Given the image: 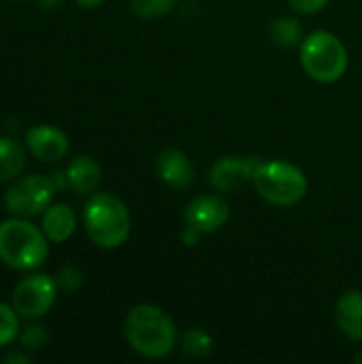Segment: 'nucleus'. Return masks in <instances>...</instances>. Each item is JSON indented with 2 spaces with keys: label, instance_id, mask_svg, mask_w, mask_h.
<instances>
[{
  "label": "nucleus",
  "instance_id": "1",
  "mask_svg": "<svg viewBox=\"0 0 362 364\" xmlns=\"http://www.w3.org/2000/svg\"><path fill=\"white\" fill-rule=\"evenodd\" d=\"M128 346L145 358H164L177 343V326L173 318L156 305H137L124 320Z\"/></svg>",
  "mask_w": 362,
  "mask_h": 364
},
{
  "label": "nucleus",
  "instance_id": "2",
  "mask_svg": "<svg viewBox=\"0 0 362 364\" xmlns=\"http://www.w3.org/2000/svg\"><path fill=\"white\" fill-rule=\"evenodd\" d=\"M83 226L94 245L102 250L122 247L132 228L126 203L111 192H96L83 207Z\"/></svg>",
  "mask_w": 362,
  "mask_h": 364
},
{
  "label": "nucleus",
  "instance_id": "3",
  "mask_svg": "<svg viewBox=\"0 0 362 364\" xmlns=\"http://www.w3.org/2000/svg\"><path fill=\"white\" fill-rule=\"evenodd\" d=\"M47 241L43 228H36L26 218H9L0 222V262L13 271L38 269L49 256Z\"/></svg>",
  "mask_w": 362,
  "mask_h": 364
},
{
  "label": "nucleus",
  "instance_id": "4",
  "mask_svg": "<svg viewBox=\"0 0 362 364\" xmlns=\"http://www.w3.org/2000/svg\"><path fill=\"white\" fill-rule=\"evenodd\" d=\"M252 186L262 200L275 207L299 205L309 188L303 168L286 160H260Z\"/></svg>",
  "mask_w": 362,
  "mask_h": 364
},
{
  "label": "nucleus",
  "instance_id": "5",
  "mask_svg": "<svg viewBox=\"0 0 362 364\" xmlns=\"http://www.w3.org/2000/svg\"><path fill=\"white\" fill-rule=\"evenodd\" d=\"M348 49L339 36L316 30L301 43V66L318 83H335L348 70Z\"/></svg>",
  "mask_w": 362,
  "mask_h": 364
},
{
  "label": "nucleus",
  "instance_id": "6",
  "mask_svg": "<svg viewBox=\"0 0 362 364\" xmlns=\"http://www.w3.org/2000/svg\"><path fill=\"white\" fill-rule=\"evenodd\" d=\"M53 194H55V186L51 177L26 175V177L13 179V183L4 192L2 203L11 215L34 218L51 205Z\"/></svg>",
  "mask_w": 362,
  "mask_h": 364
},
{
  "label": "nucleus",
  "instance_id": "7",
  "mask_svg": "<svg viewBox=\"0 0 362 364\" xmlns=\"http://www.w3.org/2000/svg\"><path fill=\"white\" fill-rule=\"evenodd\" d=\"M58 296V284L53 277L38 273L21 279L11 296L15 311L26 320H38L49 314Z\"/></svg>",
  "mask_w": 362,
  "mask_h": 364
},
{
  "label": "nucleus",
  "instance_id": "8",
  "mask_svg": "<svg viewBox=\"0 0 362 364\" xmlns=\"http://www.w3.org/2000/svg\"><path fill=\"white\" fill-rule=\"evenodd\" d=\"M258 164H260V158H256V156L218 158L209 171V183L218 192H237L239 188L252 183Z\"/></svg>",
  "mask_w": 362,
  "mask_h": 364
},
{
  "label": "nucleus",
  "instance_id": "9",
  "mask_svg": "<svg viewBox=\"0 0 362 364\" xmlns=\"http://www.w3.org/2000/svg\"><path fill=\"white\" fill-rule=\"evenodd\" d=\"M230 218V207L222 196L203 194L192 198L183 209V224L198 230L201 235H209L220 230Z\"/></svg>",
  "mask_w": 362,
  "mask_h": 364
},
{
  "label": "nucleus",
  "instance_id": "10",
  "mask_svg": "<svg viewBox=\"0 0 362 364\" xmlns=\"http://www.w3.org/2000/svg\"><path fill=\"white\" fill-rule=\"evenodd\" d=\"M23 141L28 151L41 162H60L68 154V136L49 124L32 126Z\"/></svg>",
  "mask_w": 362,
  "mask_h": 364
},
{
  "label": "nucleus",
  "instance_id": "11",
  "mask_svg": "<svg viewBox=\"0 0 362 364\" xmlns=\"http://www.w3.org/2000/svg\"><path fill=\"white\" fill-rule=\"evenodd\" d=\"M158 177L173 190H186L194 181V166L186 151L177 147H164L156 156Z\"/></svg>",
  "mask_w": 362,
  "mask_h": 364
},
{
  "label": "nucleus",
  "instance_id": "12",
  "mask_svg": "<svg viewBox=\"0 0 362 364\" xmlns=\"http://www.w3.org/2000/svg\"><path fill=\"white\" fill-rule=\"evenodd\" d=\"M335 322L350 341H362V292H344L335 305Z\"/></svg>",
  "mask_w": 362,
  "mask_h": 364
},
{
  "label": "nucleus",
  "instance_id": "13",
  "mask_svg": "<svg viewBox=\"0 0 362 364\" xmlns=\"http://www.w3.org/2000/svg\"><path fill=\"white\" fill-rule=\"evenodd\" d=\"M41 228L51 243H64L66 239L73 237L77 228V215L70 205H64V203L49 205L43 213Z\"/></svg>",
  "mask_w": 362,
  "mask_h": 364
},
{
  "label": "nucleus",
  "instance_id": "14",
  "mask_svg": "<svg viewBox=\"0 0 362 364\" xmlns=\"http://www.w3.org/2000/svg\"><path fill=\"white\" fill-rule=\"evenodd\" d=\"M68 188L77 194H92L100 183V166L90 156H77L66 166Z\"/></svg>",
  "mask_w": 362,
  "mask_h": 364
},
{
  "label": "nucleus",
  "instance_id": "15",
  "mask_svg": "<svg viewBox=\"0 0 362 364\" xmlns=\"http://www.w3.org/2000/svg\"><path fill=\"white\" fill-rule=\"evenodd\" d=\"M26 168V147L15 139L0 136V183L13 181Z\"/></svg>",
  "mask_w": 362,
  "mask_h": 364
},
{
  "label": "nucleus",
  "instance_id": "16",
  "mask_svg": "<svg viewBox=\"0 0 362 364\" xmlns=\"http://www.w3.org/2000/svg\"><path fill=\"white\" fill-rule=\"evenodd\" d=\"M269 36L271 41L277 45V47H284V49H292V47H299L303 43V26L299 19L294 17H280L275 21H271L269 26Z\"/></svg>",
  "mask_w": 362,
  "mask_h": 364
},
{
  "label": "nucleus",
  "instance_id": "17",
  "mask_svg": "<svg viewBox=\"0 0 362 364\" xmlns=\"http://www.w3.org/2000/svg\"><path fill=\"white\" fill-rule=\"evenodd\" d=\"M181 350L194 358H205L213 350V337L205 328H190L181 337Z\"/></svg>",
  "mask_w": 362,
  "mask_h": 364
},
{
  "label": "nucleus",
  "instance_id": "18",
  "mask_svg": "<svg viewBox=\"0 0 362 364\" xmlns=\"http://www.w3.org/2000/svg\"><path fill=\"white\" fill-rule=\"evenodd\" d=\"M19 333V314L15 307L0 303V348H6L11 341L17 339Z\"/></svg>",
  "mask_w": 362,
  "mask_h": 364
},
{
  "label": "nucleus",
  "instance_id": "19",
  "mask_svg": "<svg viewBox=\"0 0 362 364\" xmlns=\"http://www.w3.org/2000/svg\"><path fill=\"white\" fill-rule=\"evenodd\" d=\"M177 4V0H130V9L145 19L151 17H162L169 11H173V6Z\"/></svg>",
  "mask_w": 362,
  "mask_h": 364
},
{
  "label": "nucleus",
  "instance_id": "20",
  "mask_svg": "<svg viewBox=\"0 0 362 364\" xmlns=\"http://www.w3.org/2000/svg\"><path fill=\"white\" fill-rule=\"evenodd\" d=\"M19 341L26 350H43L49 341V335H47V328L45 326H38V324H32V326H26L19 335Z\"/></svg>",
  "mask_w": 362,
  "mask_h": 364
},
{
  "label": "nucleus",
  "instance_id": "21",
  "mask_svg": "<svg viewBox=\"0 0 362 364\" xmlns=\"http://www.w3.org/2000/svg\"><path fill=\"white\" fill-rule=\"evenodd\" d=\"M55 284H58V288H62L64 292H75V290L83 284V275H81V271H79L77 267L66 264V267H62V269L58 271Z\"/></svg>",
  "mask_w": 362,
  "mask_h": 364
},
{
  "label": "nucleus",
  "instance_id": "22",
  "mask_svg": "<svg viewBox=\"0 0 362 364\" xmlns=\"http://www.w3.org/2000/svg\"><path fill=\"white\" fill-rule=\"evenodd\" d=\"M331 0H288V4L299 11V13H305V15H314V13H320Z\"/></svg>",
  "mask_w": 362,
  "mask_h": 364
},
{
  "label": "nucleus",
  "instance_id": "23",
  "mask_svg": "<svg viewBox=\"0 0 362 364\" xmlns=\"http://www.w3.org/2000/svg\"><path fill=\"white\" fill-rule=\"evenodd\" d=\"M181 241H183V245L194 247V245L201 241V232H198V230H194V228H190V226H186V228H183V232H181Z\"/></svg>",
  "mask_w": 362,
  "mask_h": 364
},
{
  "label": "nucleus",
  "instance_id": "24",
  "mask_svg": "<svg viewBox=\"0 0 362 364\" xmlns=\"http://www.w3.org/2000/svg\"><path fill=\"white\" fill-rule=\"evenodd\" d=\"M4 363L6 364H13V363L30 364V356H28V354H9V356H4Z\"/></svg>",
  "mask_w": 362,
  "mask_h": 364
},
{
  "label": "nucleus",
  "instance_id": "25",
  "mask_svg": "<svg viewBox=\"0 0 362 364\" xmlns=\"http://www.w3.org/2000/svg\"><path fill=\"white\" fill-rule=\"evenodd\" d=\"M79 6H83V9H94V6H98V4H102L105 0H75Z\"/></svg>",
  "mask_w": 362,
  "mask_h": 364
},
{
  "label": "nucleus",
  "instance_id": "26",
  "mask_svg": "<svg viewBox=\"0 0 362 364\" xmlns=\"http://www.w3.org/2000/svg\"><path fill=\"white\" fill-rule=\"evenodd\" d=\"M41 2V6H45V9H58L64 0H38Z\"/></svg>",
  "mask_w": 362,
  "mask_h": 364
},
{
  "label": "nucleus",
  "instance_id": "27",
  "mask_svg": "<svg viewBox=\"0 0 362 364\" xmlns=\"http://www.w3.org/2000/svg\"><path fill=\"white\" fill-rule=\"evenodd\" d=\"M354 360H356V363H362V352L361 354H356V358H354Z\"/></svg>",
  "mask_w": 362,
  "mask_h": 364
}]
</instances>
